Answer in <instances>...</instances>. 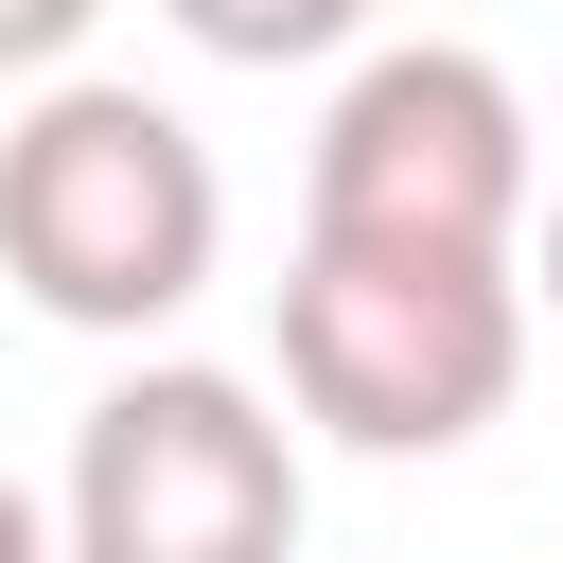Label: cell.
<instances>
[{
    "instance_id": "obj_1",
    "label": "cell",
    "mask_w": 563,
    "mask_h": 563,
    "mask_svg": "<svg viewBox=\"0 0 563 563\" xmlns=\"http://www.w3.org/2000/svg\"><path fill=\"white\" fill-rule=\"evenodd\" d=\"M211 246H229V176L211 141L158 106V88H106V70H53L18 123H0V282L70 334H158L211 299Z\"/></svg>"
},
{
    "instance_id": "obj_2",
    "label": "cell",
    "mask_w": 563,
    "mask_h": 563,
    "mask_svg": "<svg viewBox=\"0 0 563 563\" xmlns=\"http://www.w3.org/2000/svg\"><path fill=\"white\" fill-rule=\"evenodd\" d=\"M282 387L352 457H457L528 387V264H422V246H299L282 264Z\"/></svg>"
},
{
    "instance_id": "obj_3",
    "label": "cell",
    "mask_w": 563,
    "mask_h": 563,
    "mask_svg": "<svg viewBox=\"0 0 563 563\" xmlns=\"http://www.w3.org/2000/svg\"><path fill=\"white\" fill-rule=\"evenodd\" d=\"M545 158H528V88L457 35H387L352 53V88L317 106V176H299V246H422V264H528Z\"/></svg>"
},
{
    "instance_id": "obj_4",
    "label": "cell",
    "mask_w": 563,
    "mask_h": 563,
    "mask_svg": "<svg viewBox=\"0 0 563 563\" xmlns=\"http://www.w3.org/2000/svg\"><path fill=\"white\" fill-rule=\"evenodd\" d=\"M53 563H299V422L194 352L123 369L70 422Z\"/></svg>"
},
{
    "instance_id": "obj_5",
    "label": "cell",
    "mask_w": 563,
    "mask_h": 563,
    "mask_svg": "<svg viewBox=\"0 0 563 563\" xmlns=\"http://www.w3.org/2000/svg\"><path fill=\"white\" fill-rule=\"evenodd\" d=\"M194 53H229V70H317V53H352L387 0H158Z\"/></svg>"
},
{
    "instance_id": "obj_6",
    "label": "cell",
    "mask_w": 563,
    "mask_h": 563,
    "mask_svg": "<svg viewBox=\"0 0 563 563\" xmlns=\"http://www.w3.org/2000/svg\"><path fill=\"white\" fill-rule=\"evenodd\" d=\"M88 18H106V0H0V88H53V70L88 53Z\"/></svg>"
},
{
    "instance_id": "obj_7",
    "label": "cell",
    "mask_w": 563,
    "mask_h": 563,
    "mask_svg": "<svg viewBox=\"0 0 563 563\" xmlns=\"http://www.w3.org/2000/svg\"><path fill=\"white\" fill-rule=\"evenodd\" d=\"M0 563H53V493H18V475H0Z\"/></svg>"
},
{
    "instance_id": "obj_8",
    "label": "cell",
    "mask_w": 563,
    "mask_h": 563,
    "mask_svg": "<svg viewBox=\"0 0 563 563\" xmlns=\"http://www.w3.org/2000/svg\"><path fill=\"white\" fill-rule=\"evenodd\" d=\"M528 317H563V194L528 211Z\"/></svg>"
}]
</instances>
